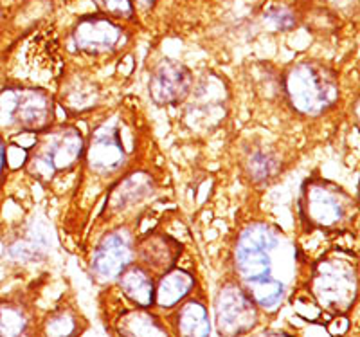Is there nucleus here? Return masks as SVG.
<instances>
[{
	"label": "nucleus",
	"instance_id": "1",
	"mask_svg": "<svg viewBox=\"0 0 360 337\" xmlns=\"http://www.w3.org/2000/svg\"><path fill=\"white\" fill-rule=\"evenodd\" d=\"M283 246L285 239L278 233V229L266 224H252L242 231L236 243L234 263L243 287L279 280L274 276V256Z\"/></svg>",
	"mask_w": 360,
	"mask_h": 337
},
{
	"label": "nucleus",
	"instance_id": "2",
	"mask_svg": "<svg viewBox=\"0 0 360 337\" xmlns=\"http://www.w3.org/2000/svg\"><path fill=\"white\" fill-rule=\"evenodd\" d=\"M285 87L292 107L308 115H317L330 108L339 96L335 75L326 65L315 62H303L292 67Z\"/></svg>",
	"mask_w": 360,
	"mask_h": 337
},
{
	"label": "nucleus",
	"instance_id": "3",
	"mask_svg": "<svg viewBox=\"0 0 360 337\" xmlns=\"http://www.w3.org/2000/svg\"><path fill=\"white\" fill-rule=\"evenodd\" d=\"M27 170L40 181H51L56 173L72 168L83 153V137L74 127H58L34 137Z\"/></svg>",
	"mask_w": 360,
	"mask_h": 337
},
{
	"label": "nucleus",
	"instance_id": "4",
	"mask_svg": "<svg viewBox=\"0 0 360 337\" xmlns=\"http://www.w3.org/2000/svg\"><path fill=\"white\" fill-rule=\"evenodd\" d=\"M54 121V103L38 89H8L0 94V125L27 134L44 132Z\"/></svg>",
	"mask_w": 360,
	"mask_h": 337
},
{
	"label": "nucleus",
	"instance_id": "5",
	"mask_svg": "<svg viewBox=\"0 0 360 337\" xmlns=\"http://www.w3.org/2000/svg\"><path fill=\"white\" fill-rule=\"evenodd\" d=\"M301 215L310 226L335 229L349 215V198L342 189L328 181H308L299 201Z\"/></svg>",
	"mask_w": 360,
	"mask_h": 337
},
{
	"label": "nucleus",
	"instance_id": "6",
	"mask_svg": "<svg viewBox=\"0 0 360 337\" xmlns=\"http://www.w3.org/2000/svg\"><path fill=\"white\" fill-rule=\"evenodd\" d=\"M311 291L324 309L344 312L352 307L356 296L355 269L344 260H324L315 269Z\"/></svg>",
	"mask_w": 360,
	"mask_h": 337
},
{
	"label": "nucleus",
	"instance_id": "7",
	"mask_svg": "<svg viewBox=\"0 0 360 337\" xmlns=\"http://www.w3.org/2000/svg\"><path fill=\"white\" fill-rule=\"evenodd\" d=\"M217 326L220 336L238 337L250 332L258 323L256 305L247 292L236 285H227L217 298Z\"/></svg>",
	"mask_w": 360,
	"mask_h": 337
},
{
	"label": "nucleus",
	"instance_id": "8",
	"mask_svg": "<svg viewBox=\"0 0 360 337\" xmlns=\"http://www.w3.org/2000/svg\"><path fill=\"white\" fill-rule=\"evenodd\" d=\"M127 159L124 144L119 134V128L114 123H105L96 128L90 137L89 148H86V160L94 172L114 173L123 166Z\"/></svg>",
	"mask_w": 360,
	"mask_h": 337
},
{
	"label": "nucleus",
	"instance_id": "9",
	"mask_svg": "<svg viewBox=\"0 0 360 337\" xmlns=\"http://www.w3.org/2000/svg\"><path fill=\"white\" fill-rule=\"evenodd\" d=\"M74 44L86 54L110 53L123 40V29L105 17H85L74 27Z\"/></svg>",
	"mask_w": 360,
	"mask_h": 337
},
{
	"label": "nucleus",
	"instance_id": "10",
	"mask_svg": "<svg viewBox=\"0 0 360 337\" xmlns=\"http://www.w3.org/2000/svg\"><path fill=\"white\" fill-rule=\"evenodd\" d=\"M191 91V72L182 63L166 60L153 70L150 96L157 105L180 103Z\"/></svg>",
	"mask_w": 360,
	"mask_h": 337
},
{
	"label": "nucleus",
	"instance_id": "11",
	"mask_svg": "<svg viewBox=\"0 0 360 337\" xmlns=\"http://www.w3.org/2000/svg\"><path fill=\"white\" fill-rule=\"evenodd\" d=\"M131 260V242L128 234L123 231L108 233L99 247L96 249L92 258V269L99 278L112 280L117 278Z\"/></svg>",
	"mask_w": 360,
	"mask_h": 337
},
{
	"label": "nucleus",
	"instance_id": "12",
	"mask_svg": "<svg viewBox=\"0 0 360 337\" xmlns=\"http://www.w3.org/2000/svg\"><path fill=\"white\" fill-rule=\"evenodd\" d=\"M193 285H195V280H193L191 274H188L186 271H180V269H173L168 274H164L162 280L157 285V305L162 307V309H169V307H173V305H176L188 296Z\"/></svg>",
	"mask_w": 360,
	"mask_h": 337
},
{
	"label": "nucleus",
	"instance_id": "13",
	"mask_svg": "<svg viewBox=\"0 0 360 337\" xmlns=\"http://www.w3.org/2000/svg\"><path fill=\"white\" fill-rule=\"evenodd\" d=\"M119 285L123 292L139 307H150L155 301V285L144 269L141 267H127L121 272Z\"/></svg>",
	"mask_w": 360,
	"mask_h": 337
},
{
	"label": "nucleus",
	"instance_id": "14",
	"mask_svg": "<svg viewBox=\"0 0 360 337\" xmlns=\"http://www.w3.org/2000/svg\"><path fill=\"white\" fill-rule=\"evenodd\" d=\"M176 329L180 337H209L211 323L207 310L198 301H188L176 316Z\"/></svg>",
	"mask_w": 360,
	"mask_h": 337
},
{
	"label": "nucleus",
	"instance_id": "15",
	"mask_svg": "<svg viewBox=\"0 0 360 337\" xmlns=\"http://www.w3.org/2000/svg\"><path fill=\"white\" fill-rule=\"evenodd\" d=\"M0 337H31V323L20 307L0 303Z\"/></svg>",
	"mask_w": 360,
	"mask_h": 337
},
{
	"label": "nucleus",
	"instance_id": "16",
	"mask_svg": "<svg viewBox=\"0 0 360 337\" xmlns=\"http://www.w3.org/2000/svg\"><path fill=\"white\" fill-rule=\"evenodd\" d=\"M124 337H168L159 321L148 314H130L123 321Z\"/></svg>",
	"mask_w": 360,
	"mask_h": 337
},
{
	"label": "nucleus",
	"instance_id": "17",
	"mask_svg": "<svg viewBox=\"0 0 360 337\" xmlns=\"http://www.w3.org/2000/svg\"><path fill=\"white\" fill-rule=\"evenodd\" d=\"M148 186H150V179H146L144 175H134L119 186L117 191L114 193V204L115 206H124L128 202L139 201L141 195H144L150 189Z\"/></svg>",
	"mask_w": 360,
	"mask_h": 337
},
{
	"label": "nucleus",
	"instance_id": "18",
	"mask_svg": "<svg viewBox=\"0 0 360 337\" xmlns=\"http://www.w3.org/2000/svg\"><path fill=\"white\" fill-rule=\"evenodd\" d=\"M78 329L76 317L69 312H60L45 325V337H72Z\"/></svg>",
	"mask_w": 360,
	"mask_h": 337
},
{
	"label": "nucleus",
	"instance_id": "19",
	"mask_svg": "<svg viewBox=\"0 0 360 337\" xmlns=\"http://www.w3.org/2000/svg\"><path fill=\"white\" fill-rule=\"evenodd\" d=\"M265 20L269 22L272 27L281 29V31H287L295 25V17L290 9L283 8V6H274L265 11Z\"/></svg>",
	"mask_w": 360,
	"mask_h": 337
},
{
	"label": "nucleus",
	"instance_id": "20",
	"mask_svg": "<svg viewBox=\"0 0 360 337\" xmlns=\"http://www.w3.org/2000/svg\"><path fill=\"white\" fill-rule=\"evenodd\" d=\"M99 9L110 13L114 17L130 18L134 15V6L130 0H92Z\"/></svg>",
	"mask_w": 360,
	"mask_h": 337
},
{
	"label": "nucleus",
	"instance_id": "21",
	"mask_svg": "<svg viewBox=\"0 0 360 337\" xmlns=\"http://www.w3.org/2000/svg\"><path fill=\"white\" fill-rule=\"evenodd\" d=\"M274 170V163L265 153H258L254 155V159H250V173H252L254 179L263 181V179H269L270 173Z\"/></svg>",
	"mask_w": 360,
	"mask_h": 337
},
{
	"label": "nucleus",
	"instance_id": "22",
	"mask_svg": "<svg viewBox=\"0 0 360 337\" xmlns=\"http://www.w3.org/2000/svg\"><path fill=\"white\" fill-rule=\"evenodd\" d=\"M4 166H6V146H4V141L0 139V177H2V173H4Z\"/></svg>",
	"mask_w": 360,
	"mask_h": 337
},
{
	"label": "nucleus",
	"instance_id": "23",
	"mask_svg": "<svg viewBox=\"0 0 360 337\" xmlns=\"http://www.w3.org/2000/svg\"><path fill=\"white\" fill-rule=\"evenodd\" d=\"M265 337H290V336H287V333H283V332H272V333H265Z\"/></svg>",
	"mask_w": 360,
	"mask_h": 337
}]
</instances>
